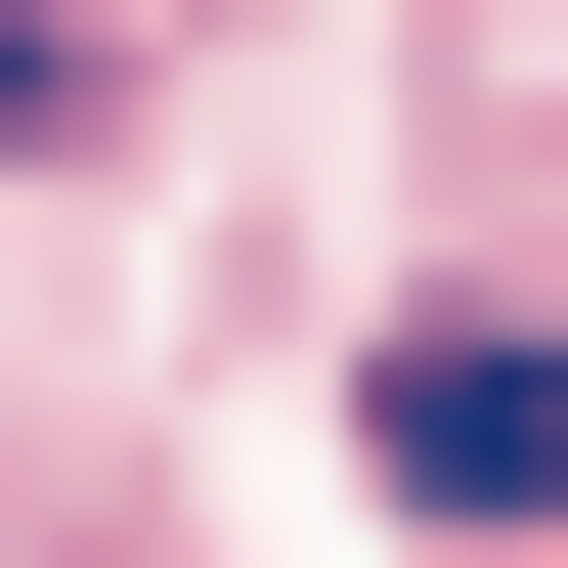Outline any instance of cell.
Wrapping results in <instances>:
<instances>
[{
    "label": "cell",
    "mask_w": 568,
    "mask_h": 568,
    "mask_svg": "<svg viewBox=\"0 0 568 568\" xmlns=\"http://www.w3.org/2000/svg\"><path fill=\"white\" fill-rule=\"evenodd\" d=\"M351 437H394V525H568V351H525V306H437Z\"/></svg>",
    "instance_id": "cell-1"
}]
</instances>
